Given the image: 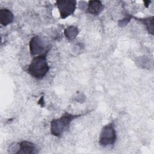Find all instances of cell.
<instances>
[{"label": "cell", "mask_w": 154, "mask_h": 154, "mask_svg": "<svg viewBox=\"0 0 154 154\" xmlns=\"http://www.w3.org/2000/svg\"><path fill=\"white\" fill-rule=\"evenodd\" d=\"M46 55H40L34 57L29 65L27 71L32 77L40 79L48 72L49 67L47 63Z\"/></svg>", "instance_id": "6da1fadb"}, {"label": "cell", "mask_w": 154, "mask_h": 154, "mask_svg": "<svg viewBox=\"0 0 154 154\" xmlns=\"http://www.w3.org/2000/svg\"><path fill=\"white\" fill-rule=\"evenodd\" d=\"M80 116L81 115H73L66 112L61 117L52 120L51 125L52 134L56 137H60L67 129L72 121Z\"/></svg>", "instance_id": "7a4b0ae2"}, {"label": "cell", "mask_w": 154, "mask_h": 154, "mask_svg": "<svg viewBox=\"0 0 154 154\" xmlns=\"http://www.w3.org/2000/svg\"><path fill=\"white\" fill-rule=\"evenodd\" d=\"M116 140V132L113 123L105 125L99 137V144L103 147L113 145Z\"/></svg>", "instance_id": "3957f363"}, {"label": "cell", "mask_w": 154, "mask_h": 154, "mask_svg": "<svg viewBox=\"0 0 154 154\" xmlns=\"http://www.w3.org/2000/svg\"><path fill=\"white\" fill-rule=\"evenodd\" d=\"M29 49L32 55H47L49 51V47L46 42L42 38L35 36L29 42Z\"/></svg>", "instance_id": "277c9868"}, {"label": "cell", "mask_w": 154, "mask_h": 154, "mask_svg": "<svg viewBox=\"0 0 154 154\" xmlns=\"http://www.w3.org/2000/svg\"><path fill=\"white\" fill-rule=\"evenodd\" d=\"M56 5L60 11L61 19H65L70 15L72 14L76 5V1H57Z\"/></svg>", "instance_id": "5b68a950"}, {"label": "cell", "mask_w": 154, "mask_h": 154, "mask_svg": "<svg viewBox=\"0 0 154 154\" xmlns=\"http://www.w3.org/2000/svg\"><path fill=\"white\" fill-rule=\"evenodd\" d=\"M14 15L13 13L7 8H2L0 10V23L6 26L13 22Z\"/></svg>", "instance_id": "8992f818"}, {"label": "cell", "mask_w": 154, "mask_h": 154, "mask_svg": "<svg viewBox=\"0 0 154 154\" xmlns=\"http://www.w3.org/2000/svg\"><path fill=\"white\" fill-rule=\"evenodd\" d=\"M37 153L34 144L27 141H23L19 144V150L16 153Z\"/></svg>", "instance_id": "52a82bcc"}, {"label": "cell", "mask_w": 154, "mask_h": 154, "mask_svg": "<svg viewBox=\"0 0 154 154\" xmlns=\"http://www.w3.org/2000/svg\"><path fill=\"white\" fill-rule=\"evenodd\" d=\"M103 8V6L100 1H90L88 3V12L93 15L99 14Z\"/></svg>", "instance_id": "ba28073f"}, {"label": "cell", "mask_w": 154, "mask_h": 154, "mask_svg": "<svg viewBox=\"0 0 154 154\" xmlns=\"http://www.w3.org/2000/svg\"><path fill=\"white\" fill-rule=\"evenodd\" d=\"M78 31L77 28L73 26H71L67 28L64 31V34L69 40L74 39L78 35Z\"/></svg>", "instance_id": "9c48e42d"}, {"label": "cell", "mask_w": 154, "mask_h": 154, "mask_svg": "<svg viewBox=\"0 0 154 154\" xmlns=\"http://www.w3.org/2000/svg\"><path fill=\"white\" fill-rule=\"evenodd\" d=\"M141 20L146 25L148 31L151 34H153V17H149L147 18L141 19Z\"/></svg>", "instance_id": "30bf717a"}]
</instances>
